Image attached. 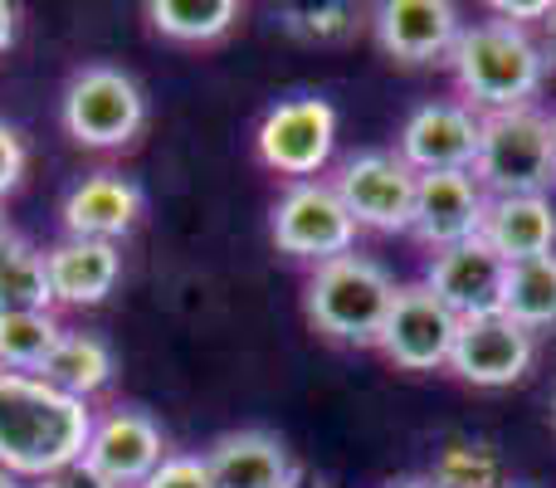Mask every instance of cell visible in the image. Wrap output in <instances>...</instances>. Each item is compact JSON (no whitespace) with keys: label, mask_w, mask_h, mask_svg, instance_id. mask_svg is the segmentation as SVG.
Wrapping results in <instances>:
<instances>
[{"label":"cell","mask_w":556,"mask_h":488,"mask_svg":"<svg viewBox=\"0 0 556 488\" xmlns=\"http://www.w3.org/2000/svg\"><path fill=\"white\" fill-rule=\"evenodd\" d=\"M93 435V405L49 386L45 376L0 372V470L20 484L84 460Z\"/></svg>","instance_id":"6da1fadb"},{"label":"cell","mask_w":556,"mask_h":488,"mask_svg":"<svg viewBox=\"0 0 556 488\" xmlns=\"http://www.w3.org/2000/svg\"><path fill=\"white\" fill-rule=\"evenodd\" d=\"M450 68L464 93V108H473L479 117L513 113V108H532L538 98L542 78H547V49L508 20H483V25L459 29Z\"/></svg>","instance_id":"7a4b0ae2"},{"label":"cell","mask_w":556,"mask_h":488,"mask_svg":"<svg viewBox=\"0 0 556 488\" xmlns=\"http://www.w3.org/2000/svg\"><path fill=\"white\" fill-rule=\"evenodd\" d=\"M395 288L401 284L386 274V264L352 249V254H337L327 264H313V274L303 284V313L332 342L376 347L386 317H391Z\"/></svg>","instance_id":"3957f363"},{"label":"cell","mask_w":556,"mask_h":488,"mask_svg":"<svg viewBox=\"0 0 556 488\" xmlns=\"http://www.w3.org/2000/svg\"><path fill=\"white\" fill-rule=\"evenodd\" d=\"M473 182L483 186L489 201H498V196H547L556 182L547 117L538 108H513V113L479 117Z\"/></svg>","instance_id":"277c9868"},{"label":"cell","mask_w":556,"mask_h":488,"mask_svg":"<svg viewBox=\"0 0 556 488\" xmlns=\"http://www.w3.org/2000/svg\"><path fill=\"white\" fill-rule=\"evenodd\" d=\"M59 117H64L68 142L88 147V152H123L147 127V93L127 68L84 64L64 84Z\"/></svg>","instance_id":"5b68a950"},{"label":"cell","mask_w":556,"mask_h":488,"mask_svg":"<svg viewBox=\"0 0 556 488\" xmlns=\"http://www.w3.org/2000/svg\"><path fill=\"white\" fill-rule=\"evenodd\" d=\"M269 240L278 254L307 259V264H327L337 254L356 249V221L346 215L342 196L332 191V182H293L269 211Z\"/></svg>","instance_id":"8992f818"},{"label":"cell","mask_w":556,"mask_h":488,"mask_svg":"<svg viewBox=\"0 0 556 488\" xmlns=\"http://www.w3.org/2000/svg\"><path fill=\"white\" fill-rule=\"evenodd\" d=\"M254 147H260V162L269 172L288 176L293 182H317L327 162H332L337 147V113L327 98L303 93V98H283L264 113L260 133H254Z\"/></svg>","instance_id":"52a82bcc"},{"label":"cell","mask_w":556,"mask_h":488,"mask_svg":"<svg viewBox=\"0 0 556 488\" xmlns=\"http://www.w3.org/2000/svg\"><path fill=\"white\" fill-rule=\"evenodd\" d=\"M415 182L420 176L395 152H356L337 166L332 191L342 196L356 230L401 235L410 230V215H415Z\"/></svg>","instance_id":"ba28073f"},{"label":"cell","mask_w":556,"mask_h":488,"mask_svg":"<svg viewBox=\"0 0 556 488\" xmlns=\"http://www.w3.org/2000/svg\"><path fill=\"white\" fill-rule=\"evenodd\" d=\"M84 460L117 488H142L172 460L166 430L142 411V405H108L93 415V435H88Z\"/></svg>","instance_id":"9c48e42d"},{"label":"cell","mask_w":556,"mask_h":488,"mask_svg":"<svg viewBox=\"0 0 556 488\" xmlns=\"http://www.w3.org/2000/svg\"><path fill=\"white\" fill-rule=\"evenodd\" d=\"M454 333H459V317H454L420 278V284L395 288L391 317H386L376 347H381L386 362H395L401 372H440V366H450Z\"/></svg>","instance_id":"30bf717a"},{"label":"cell","mask_w":556,"mask_h":488,"mask_svg":"<svg viewBox=\"0 0 556 488\" xmlns=\"http://www.w3.org/2000/svg\"><path fill=\"white\" fill-rule=\"evenodd\" d=\"M532 356H538V337L513 323L508 313H489V317L459 323L454 352H450V372L469 386L498 391V386H513L532 372Z\"/></svg>","instance_id":"8fae6325"},{"label":"cell","mask_w":556,"mask_h":488,"mask_svg":"<svg viewBox=\"0 0 556 488\" xmlns=\"http://www.w3.org/2000/svg\"><path fill=\"white\" fill-rule=\"evenodd\" d=\"M395 157L415 176L430 172H473L479 157V113L464 103H425L405 117L395 137Z\"/></svg>","instance_id":"7c38bea8"},{"label":"cell","mask_w":556,"mask_h":488,"mask_svg":"<svg viewBox=\"0 0 556 488\" xmlns=\"http://www.w3.org/2000/svg\"><path fill=\"white\" fill-rule=\"evenodd\" d=\"M425 288H430L459 323H469V317H489V313H503L508 264H503L483 240H464V245L440 249V254L430 259V268H425Z\"/></svg>","instance_id":"4fadbf2b"},{"label":"cell","mask_w":556,"mask_h":488,"mask_svg":"<svg viewBox=\"0 0 556 488\" xmlns=\"http://www.w3.org/2000/svg\"><path fill=\"white\" fill-rule=\"evenodd\" d=\"M483 211H489V196L473 182V172H430L415 182L410 235L440 254V249H450V245L479 240Z\"/></svg>","instance_id":"5bb4252c"},{"label":"cell","mask_w":556,"mask_h":488,"mask_svg":"<svg viewBox=\"0 0 556 488\" xmlns=\"http://www.w3.org/2000/svg\"><path fill=\"white\" fill-rule=\"evenodd\" d=\"M68 240H103L123 245L142 221V186L123 172H93L84 182L68 186L64 205H59Z\"/></svg>","instance_id":"9a60e30c"},{"label":"cell","mask_w":556,"mask_h":488,"mask_svg":"<svg viewBox=\"0 0 556 488\" xmlns=\"http://www.w3.org/2000/svg\"><path fill=\"white\" fill-rule=\"evenodd\" d=\"M376 39L395 64H434L450 59L459 39V10L450 0H386L376 5Z\"/></svg>","instance_id":"2e32d148"},{"label":"cell","mask_w":556,"mask_h":488,"mask_svg":"<svg viewBox=\"0 0 556 488\" xmlns=\"http://www.w3.org/2000/svg\"><path fill=\"white\" fill-rule=\"evenodd\" d=\"M205 470L215 488H298L303 479L293 450L269 430H225L205 450Z\"/></svg>","instance_id":"e0dca14e"},{"label":"cell","mask_w":556,"mask_h":488,"mask_svg":"<svg viewBox=\"0 0 556 488\" xmlns=\"http://www.w3.org/2000/svg\"><path fill=\"white\" fill-rule=\"evenodd\" d=\"M54 308H98L123 278V249L103 240H59L45 249Z\"/></svg>","instance_id":"ac0fdd59"},{"label":"cell","mask_w":556,"mask_h":488,"mask_svg":"<svg viewBox=\"0 0 556 488\" xmlns=\"http://www.w3.org/2000/svg\"><path fill=\"white\" fill-rule=\"evenodd\" d=\"M479 240L503 264H528V259L556 254V205L547 196H498L483 211Z\"/></svg>","instance_id":"d6986e66"},{"label":"cell","mask_w":556,"mask_h":488,"mask_svg":"<svg viewBox=\"0 0 556 488\" xmlns=\"http://www.w3.org/2000/svg\"><path fill=\"white\" fill-rule=\"evenodd\" d=\"M39 376H45L49 386H59V391L78 396V401H93L103 386H113L117 356L98 333H64Z\"/></svg>","instance_id":"ffe728a7"},{"label":"cell","mask_w":556,"mask_h":488,"mask_svg":"<svg viewBox=\"0 0 556 488\" xmlns=\"http://www.w3.org/2000/svg\"><path fill=\"white\" fill-rule=\"evenodd\" d=\"M0 313H54L45 249L15 235L0 249Z\"/></svg>","instance_id":"44dd1931"},{"label":"cell","mask_w":556,"mask_h":488,"mask_svg":"<svg viewBox=\"0 0 556 488\" xmlns=\"http://www.w3.org/2000/svg\"><path fill=\"white\" fill-rule=\"evenodd\" d=\"M147 20L156 35L176 39V45H211L235 29L240 5L235 0H152Z\"/></svg>","instance_id":"7402d4cb"},{"label":"cell","mask_w":556,"mask_h":488,"mask_svg":"<svg viewBox=\"0 0 556 488\" xmlns=\"http://www.w3.org/2000/svg\"><path fill=\"white\" fill-rule=\"evenodd\" d=\"M64 333L59 313H0V372L39 376Z\"/></svg>","instance_id":"603a6c76"},{"label":"cell","mask_w":556,"mask_h":488,"mask_svg":"<svg viewBox=\"0 0 556 488\" xmlns=\"http://www.w3.org/2000/svg\"><path fill=\"white\" fill-rule=\"evenodd\" d=\"M503 313L532 337L556 323V254L528 259V264H508V293H503Z\"/></svg>","instance_id":"cb8c5ba5"},{"label":"cell","mask_w":556,"mask_h":488,"mask_svg":"<svg viewBox=\"0 0 556 488\" xmlns=\"http://www.w3.org/2000/svg\"><path fill=\"white\" fill-rule=\"evenodd\" d=\"M430 479L434 488H508V470H503V454L493 445L464 440V445H444Z\"/></svg>","instance_id":"d4e9b609"},{"label":"cell","mask_w":556,"mask_h":488,"mask_svg":"<svg viewBox=\"0 0 556 488\" xmlns=\"http://www.w3.org/2000/svg\"><path fill=\"white\" fill-rule=\"evenodd\" d=\"M283 25L303 39H317V45H332V39L352 35L356 29V10L352 5H303V10H288Z\"/></svg>","instance_id":"484cf974"},{"label":"cell","mask_w":556,"mask_h":488,"mask_svg":"<svg viewBox=\"0 0 556 488\" xmlns=\"http://www.w3.org/2000/svg\"><path fill=\"white\" fill-rule=\"evenodd\" d=\"M142 488H215V479L205 470V454H172Z\"/></svg>","instance_id":"4316f807"},{"label":"cell","mask_w":556,"mask_h":488,"mask_svg":"<svg viewBox=\"0 0 556 488\" xmlns=\"http://www.w3.org/2000/svg\"><path fill=\"white\" fill-rule=\"evenodd\" d=\"M25 166H29L25 137H20L10 123H0V201H5V196L25 182Z\"/></svg>","instance_id":"83f0119b"},{"label":"cell","mask_w":556,"mask_h":488,"mask_svg":"<svg viewBox=\"0 0 556 488\" xmlns=\"http://www.w3.org/2000/svg\"><path fill=\"white\" fill-rule=\"evenodd\" d=\"M29 488H117V484H108L88 460H74V464H64V470L45 474V479L29 484Z\"/></svg>","instance_id":"f1b7e54d"},{"label":"cell","mask_w":556,"mask_h":488,"mask_svg":"<svg viewBox=\"0 0 556 488\" xmlns=\"http://www.w3.org/2000/svg\"><path fill=\"white\" fill-rule=\"evenodd\" d=\"M493 15L522 29L528 20H547L552 15V0H498V5H493Z\"/></svg>","instance_id":"f546056e"},{"label":"cell","mask_w":556,"mask_h":488,"mask_svg":"<svg viewBox=\"0 0 556 488\" xmlns=\"http://www.w3.org/2000/svg\"><path fill=\"white\" fill-rule=\"evenodd\" d=\"M15 29H20V10L10 0H0V54L15 45Z\"/></svg>","instance_id":"4dcf8cb0"},{"label":"cell","mask_w":556,"mask_h":488,"mask_svg":"<svg viewBox=\"0 0 556 488\" xmlns=\"http://www.w3.org/2000/svg\"><path fill=\"white\" fill-rule=\"evenodd\" d=\"M10 240H15V230H10V221H5V205H0V249H5Z\"/></svg>","instance_id":"1f68e13d"},{"label":"cell","mask_w":556,"mask_h":488,"mask_svg":"<svg viewBox=\"0 0 556 488\" xmlns=\"http://www.w3.org/2000/svg\"><path fill=\"white\" fill-rule=\"evenodd\" d=\"M386 488H434V479L425 474V479H401V484H386Z\"/></svg>","instance_id":"d6a6232c"},{"label":"cell","mask_w":556,"mask_h":488,"mask_svg":"<svg viewBox=\"0 0 556 488\" xmlns=\"http://www.w3.org/2000/svg\"><path fill=\"white\" fill-rule=\"evenodd\" d=\"M547 35H552V45H547V54L556 59V5H552V15H547Z\"/></svg>","instance_id":"836d02e7"},{"label":"cell","mask_w":556,"mask_h":488,"mask_svg":"<svg viewBox=\"0 0 556 488\" xmlns=\"http://www.w3.org/2000/svg\"><path fill=\"white\" fill-rule=\"evenodd\" d=\"M547 421H552V435H556V391H552V411H547Z\"/></svg>","instance_id":"e575fe53"},{"label":"cell","mask_w":556,"mask_h":488,"mask_svg":"<svg viewBox=\"0 0 556 488\" xmlns=\"http://www.w3.org/2000/svg\"><path fill=\"white\" fill-rule=\"evenodd\" d=\"M547 127H552V152H556V113L547 117Z\"/></svg>","instance_id":"d590c367"},{"label":"cell","mask_w":556,"mask_h":488,"mask_svg":"<svg viewBox=\"0 0 556 488\" xmlns=\"http://www.w3.org/2000/svg\"><path fill=\"white\" fill-rule=\"evenodd\" d=\"M317 488H327V484H317Z\"/></svg>","instance_id":"8d00e7d4"},{"label":"cell","mask_w":556,"mask_h":488,"mask_svg":"<svg viewBox=\"0 0 556 488\" xmlns=\"http://www.w3.org/2000/svg\"><path fill=\"white\" fill-rule=\"evenodd\" d=\"M508 488H518V484H508Z\"/></svg>","instance_id":"74e56055"}]
</instances>
